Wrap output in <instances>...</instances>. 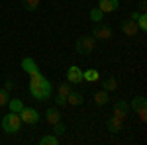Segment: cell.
<instances>
[{
  "mask_svg": "<svg viewBox=\"0 0 147 145\" xmlns=\"http://www.w3.org/2000/svg\"><path fill=\"white\" fill-rule=\"evenodd\" d=\"M30 92H32V96H34L35 100L43 102L47 98H51V94H53V84L47 80L39 71H35L30 75Z\"/></svg>",
  "mask_w": 147,
  "mask_h": 145,
  "instance_id": "cell-1",
  "label": "cell"
},
{
  "mask_svg": "<svg viewBox=\"0 0 147 145\" xmlns=\"http://www.w3.org/2000/svg\"><path fill=\"white\" fill-rule=\"evenodd\" d=\"M2 132L4 134H18L20 129H22V125H24V122H22V118H20V114H16V112H10V114H6L4 118H2Z\"/></svg>",
  "mask_w": 147,
  "mask_h": 145,
  "instance_id": "cell-2",
  "label": "cell"
},
{
  "mask_svg": "<svg viewBox=\"0 0 147 145\" xmlns=\"http://www.w3.org/2000/svg\"><path fill=\"white\" fill-rule=\"evenodd\" d=\"M94 47H96V39L92 37V35H84V37H79L77 39V43H75V49H77V53L82 57L90 55L92 51H94Z\"/></svg>",
  "mask_w": 147,
  "mask_h": 145,
  "instance_id": "cell-3",
  "label": "cell"
},
{
  "mask_svg": "<svg viewBox=\"0 0 147 145\" xmlns=\"http://www.w3.org/2000/svg\"><path fill=\"white\" fill-rule=\"evenodd\" d=\"M90 35L94 39H102V41H104V39H110V37H112V28H110L108 24L96 22L90 30Z\"/></svg>",
  "mask_w": 147,
  "mask_h": 145,
  "instance_id": "cell-4",
  "label": "cell"
},
{
  "mask_svg": "<svg viewBox=\"0 0 147 145\" xmlns=\"http://www.w3.org/2000/svg\"><path fill=\"white\" fill-rule=\"evenodd\" d=\"M129 110H134L137 116H139V120L145 122L147 120V100H145V96H136V98L131 100V104H129Z\"/></svg>",
  "mask_w": 147,
  "mask_h": 145,
  "instance_id": "cell-5",
  "label": "cell"
},
{
  "mask_svg": "<svg viewBox=\"0 0 147 145\" xmlns=\"http://www.w3.org/2000/svg\"><path fill=\"white\" fill-rule=\"evenodd\" d=\"M20 118H22L24 123H28V125H35V123L41 120V114L35 110V108H26V106H24L22 112H20Z\"/></svg>",
  "mask_w": 147,
  "mask_h": 145,
  "instance_id": "cell-6",
  "label": "cell"
},
{
  "mask_svg": "<svg viewBox=\"0 0 147 145\" xmlns=\"http://www.w3.org/2000/svg\"><path fill=\"white\" fill-rule=\"evenodd\" d=\"M122 127H124V118H120V116H116V114H114L112 118H108V122H106V129H108L110 134H120Z\"/></svg>",
  "mask_w": 147,
  "mask_h": 145,
  "instance_id": "cell-7",
  "label": "cell"
},
{
  "mask_svg": "<svg viewBox=\"0 0 147 145\" xmlns=\"http://www.w3.org/2000/svg\"><path fill=\"white\" fill-rule=\"evenodd\" d=\"M67 82H71V84L82 82V69L77 67V65H71L67 69Z\"/></svg>",
  "mask_w": 147,
  "mask_h": 145,
  "instance_id": "cell-8",
  "label": "cell"
},
{
  "mask_svg": "<svg viewBox=\"0 0 147 145\" xmlns=\"http://www.w3.org/2000/svg\"><path fill=\"white\" fill-rule=\"evenodd\" d=\"M120 30H122V32H124V34L127 35V37H134V35H136L137 32H139L137 24L134 22V20H129V18H127V20H122V22H120Z\"/></svg>",
  "mask_w": 147,
  "mask_h": 145,
  "instance_id": "cell-9",
  "label": "cell"
},
{
  "mask_svg": "<svg viewBox=\"0 0 147 145\" xmlns=\"http://www.w3.org/2000/svg\"><path fill=\"white\" fill-rule=\"evenodd\" d=\"M98 8L104 14H112L120 8V0H98Z\"/></svg>",
  "mask_w": 147,
  "mask_h": 145,
  "instance_id": "cell-10",
  "label": "cell"
},
{
  "mask_svg": "<svg viewBox=\"0 0 147 145\" xmlns=\"http://www.w3.org/2000/svg\"><path fill=\"white\" fill-rule=\"evenodd\" d=\"M114 114L125 120V118L129 116V104H127L125 100H118L116 104H114Z\"/></svg>",
  "mask_w": 147,
  "mask_h": 145,
  "instance_id": "cell-11",
  "label": "cell"
},
{
  "mask_svg": "<svg viewBox=\"0 0 147 145\" xmlns=\"http://www.w3.org/2000/svg\"><path fill=\"white\" fill-rule=\"evenodd\" d=\"M45 120H47V123H51V125L61 120V114H59V110H57L55 106H53V108H47V110H45Z\"/></svg>",
  "mask_w": 147,
  "mask_h": 145,
  "instance_id": "cell-12",
  "label": "cell"
},
{
  "mask_svg": "<svg viewBox=\"0 0 147 145\" xmlns=\"http://www.w3.org/2000/svg\"><path fill=\"white\" fill-rule=\"evenodd\" d=\"M22 67H24V71H26L28 75H32V73H35V71H39L37 63H35L32 57H26V59H22Z\"/></svg>",
  "mask_w": 147,
  "mask_h": 145,
  "instance_id": "cell-13",
  "label": "cell"
},
{
  "mask_svg": "<svg viewBox=\"0 0 147 145\" xmlns=\"http://www.w3.org/2000/svg\"><path fill=\"white\" fill-rule=\"evenodd\" d=\"M82 94L80 92H75V90H71L67 94V104H71V106H80L82 104Z\"/></svg>",
  "mask_w": 147,
  "mask_h": 145,
  "instance_id": "cell-14",
  "label": "cell"
},
{
  "mask_svg": "<svg viewBox=\"0 0 147 145\" xmlns=\"http://www.w3.org/2000/svg\"><path fill=\"white\" fill-rule=\"evenodd\" d=\"M98 78H100V73H98L96 69H88V71H84V73H82V80L94 82V80H98Z\"/></svg>",
  "mask_w": 147,
  "mask_h": 145,
  "instance_id": "cell-15",
  "label": "cell"
},
{
  "mask_svg": "<svg viewBox=\"0 0 147 145\" xmlns=\"http://www.w3.org/2000/svg\"><path fill=\"white\" fill-rule=\"evenodd\" d=\"M88 18H90V22H102V18H104V12L100 10V8H98V6H96V8H92L90 12H88Z\"/></svg>",
  "mask_w": 147,
  "mask_h": 145,
  "instance_id": "cell-16",
  "label": "cell"
},
{
  "mask_svg": "<svg viewBox=\"0 0 147 145\" xmlns=\"http://www.w3.org/2000/svg\"><path fill=\"white\" fill-rule=\"evenodd\" d=\"M94 102L98 104V106H104V104H108V92L102 88L100 92H96L94 94Z\"/></svg>",
  "mask_w": 147,
  "mask_h": 145,
  "instance_id": "cell-17",
  "label": "cell"
},
{
  "mask_svg": "<svg viewBox=\"0 0 147 145\" xmlns=\"http://www.w3.org/2000/svg\"><path fill=\"white\" fill-rule=\"evenodd\" d=\"M22 6L28 12H35L37 6H39V0H22Z\"/></svg>",
  "mask_w": 147,
  "mask_h": 145,
  "instance_id": "cell-18",
  "label": "cell"
},
{
  "mask_svg": "<svg viewBox=\"0 0 147 145\" xmlns=\"http://www.w3.org/2000/svg\"><path fill=\"white\" fill-rule=\"evenodd\" d=\"M8 104H10V112H16V114H20L22 108H24V102L20 100V98H14V100H10Z\"/></svg>",
  "mask_w": 147,
  "mask_h": 145,
  "instance_id": "cell-19",
  "label": "cell"
},
{
  "mask_svg": "<svg viewBox=\"0 0 147 145\" xmlns=\"http://www.w3.org/2000/svg\"><path fill=\"white\" fill-rule=\"evenodd\" d=\"M116 88H118V82H116L114 77H110V78L104 80V90H106V92H112V90H116Z\"/></svg>",
  "mask_w": 147,
  "mask_h": 145,
  "instance_id": "cell-20",
  "label": "cell"
},
{
  "mask_svg": "<svg viewBox=\"0 0 147 145\" xmlns=\"http://www.w3.org/2000/svg\"><path fill=\"white\" fill-rule=\"evenodd\" d=\"M137 28L141 30V32H147V16H145V12H141L139 14V18H137Z\"/></svg>",
  "mask_w": 147,
  "mask_h": 145,
  "instance_id": "cell-21",
  "label": "cell"
},
{
  "mask_svg": "<svg viewBox=\"0 0 147 145\" xmlns=\"http://www.w3.org/2000/svg\"><path fill=\"white\" fill-rule=\"evenodd\" d=\"M39 145H57V135H43L39 139Z\"/></svg>",
  "mask_w": 147,
  "mask_h": 145,
  "instance_id": "cell-22",
  "label": "cell"
},
{
  "mask_svg": "<svg viewBox=\"0 0 147 145\" xmlns=\"http://www.w3.org/2000/svg\"><path fill=\"white\" fill-rule=\"evenodd\" d=\"M53 132H55V135L59 137V135H65V132H67V127H65V123H63L61 120H59L57 123H53Z\"/></svg>",
  "mask_w": 147,
  "mask_h": 145,
  "instance_id": "cell-23",
  "label": "cell"
},
{
  "mask_svg": "<svg viewBox=\"0 0 147 145\" xmlns=\"http://www.w3.org/2000/svg\"><path fill=\"white\" fill-rule=\"evenodd\" d=\"M10 102V92L6 88H0V106H8Z\"/></svg>",
  "mask_w": 147,
  "mask_h": 145,
  "instance_id": "cell-24",
  "label": "cell"
},
{
  "mask_svg": "<svg viewBox=\"0 0 147 145\" xmlns=\"http://www.w3.org/2000/svg\"><path fill=\"white\" fill-rule=\"evenodd\" d=\"M71 90H73L71 82H63V84H59V90H57V92H59L61 96H67V94L71 92Z\"/></svg>",
  "mask_w": 147,
  "mask_h": 145,
  "instance_id": "cell-25",
  "label": "cell"
},
{
  "mask_svg": "<svg viewBox=\"0 0 147 145\" xmlns=\"http://www.w3.org/2000/svg\"><path fill=\"white\" fill-rule=\"evenodd\" d=\"M55 104H57V106H65V104H67V96H61V94H57Z\"/></svg>",
  "mask_w": 147,
  "mask_h": 145,
  "instance_id": "cell-26",
  "label": "cell"
},
{
  "mask_svg": "<svg viewBox=\"0 0 147 145\" xmlns=\"http://www.w3.org/2000/svg\"><path fill=\"white\" fill-rule=\"evenodd\" d=\"M147 10V0H139L137 2V12H145Z\"/></svg>",
  "mask_w": 147,
  "mask_h": 145,
  "instance_id": "cell-27",
  "label": "cell"
},
{
  "mask_svg": "<svg viewBox=\"0 0 147 145\" xmlns=\"http://www.w3.org/2000/svg\"><path fill=\"white\" fill-rule=\"evenodd\" d=\"M139 14H141V12L134 10V12H131V14H129V20H134V22H137V18H139Z\"/></svg>",
  "mask_w": 147,
  "mask_h": 145,
  "instance_id": "cell-28",
  "label": "cell"
},
{
  "mask_svg": "<svg viewBox=\"0 0 147 145\" xmlns=\"http://www.w3.org/2000/svg\"><path fill=\"white\" fill-rule=\"evenodd\" d=\"M4 88L8 90V92H10V90H14V82H12V80H6V84H4Z\"/></svg>",
  "mask_w": 147,
  "mask_h": 145,
  "instance_id": "cell-29",
  "label": "cell"
}]
</instances>
